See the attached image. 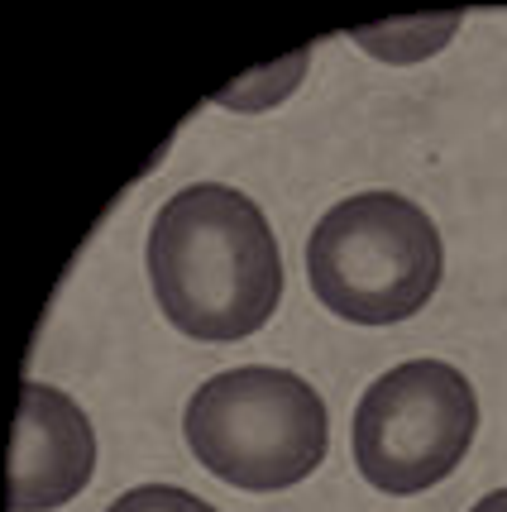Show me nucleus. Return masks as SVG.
<instances>
[{
	"mask_svg": "<svg viewBox=\"0 0 507 512\" xmlns=\"http://www.w3.org/2000/svg\"><path fill=\"white\" fill-rule=\"evenodd\" d=\"M149 283L182 335L244 340L283 302V249L240 187L192 182L149 225Z\"/></svg>",
	"mask_w": 507,
	"mask_h": 512,
	"instance_id": "f257e3e1",
	"label": "nucleus"
},
{
	"mask_svg": "<svg viewBox=\"0 0 507 512\" xmlns=\"http://www.w3.org/2000/svg\"><path fill=\"white\" fill-rule=\"evenodd\" d=\"M182 436L197 465L221 484L278 493L321 469L331 450V412L302 374L244 364L192 393Z\"/></svg>",
	"mask_w": 507,
	"mask_h": 512,
	"instance_id": "f03ea898",
	"label": "nucleus"
},
{
	"mask_svg": "<svg viewBox=\"0 0 507 512\" xmlns=\"http://www.w3.org/2000/svg\"><path fill=\"white\" fill-rule=\"evenodd\" d=\"M316 302L354 326H397L417 316L445 278L436 221L397 192L335 201L307 240Z\"/></svg>",
	"mask_w": 507,
	"mask_h": 512,
	"instance_id": "7ed1b4c3",
	"label": "nucleus"
},
{
	"mask_svg": "<svg viewBox=\"0 0 507 512\" xmlns=\"http://www.w3.org/2000/svg\"><path fill=\"white\" fill-rule=\"evenodd\" d=\"M479 436L474 383L445 359H407L354 412V465L378 493H421L455 474Z\"/></svg>",
	"mask_w": 507,
	"mask_h": 512,
	"instance_id": "20e7f679",
	"label": "nucleus"
},
{
	"mask_svg": "<svg viewBox=\"0 0 507 512\" xmlns=\"http://www.w3.org/2000/svg\"><path fill=\"white\" fill-rule=\"evenodd\" d=\"M96 474L91 417L53 383H24L10 441V512H53L72 503Z\"/></svg>",
	"mask_w": 507,
	"mask_h": 512,
	"instance_id": "39448f33",
	"label": "nucleus"
},
{
	"mask_svg": "<svg viewBox=\"0 0 507 512\" xmlns=\"http://www.w3.org/2000/svg\"><path fill=\"white\" fill-rule=\"evenodd\" d=\"M455 15H445L441 24L436 20H412V24H383V29H364V34H354V44H364L374 58L383 63H417L426 53H436V48L455 34Z\"/></svg>",
	"mask_w": 507,
	"mask_h": 512,
	"instance_id": "423d86ee",
	"label": "nucleus"
},
{
	"mask_svg": "<svg viewBox=\"0 0 507 512\" xmlns=\"http://www.w3.org/2000/svg\"><path fill=\"white\" fill-rule=\"evenodd\" d=\"M106 512H216L206 498L177 489V484H139V489L120 493Z\"/></svg>",
	"mask_w": 507,
	"mask_h": 512,
	"instance_id": "0eeeda50",
	"label": "nucleus"
},
{
	"mask_svg": "<svg viewBox=\"0 0 507 512\" xmlns=\"http://www.w3.org/2000/svg\"><path fill=\"white\" fill-rule=\"evenodd\" d=\"M474 512H507V489H493V493H484V498L474 503Z\"/></svg>",
	"mask_w": 507,
	"mask_h": 512,
	"instance_id": "6e6552de",
	"label": "nucleus"
}]
</instances>
